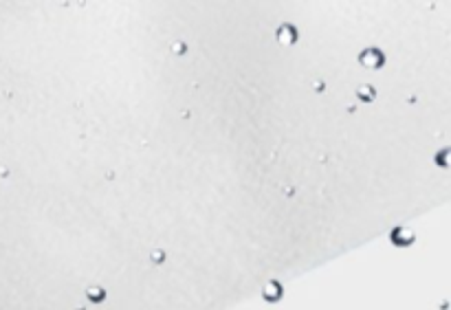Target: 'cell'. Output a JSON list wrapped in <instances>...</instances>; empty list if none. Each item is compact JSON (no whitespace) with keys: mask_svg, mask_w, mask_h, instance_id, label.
Here are the masks:
<instances>
[{"mask_svg":"<svg viewBox=\"0 0 451 310\" xmlns=\"http://www.w3.org/2000/svg\"><path fill=\"white\" fill-rule=\"evenodd\" d=\"M357 95L361 99H365V102H372V99L376 97V93H374V88H370V86H361V88L357 90Z\"/></svg>","mask_w":451,"mask_h":310,"instance_id":"6","label":"cell"},{"mask_svg":"<svg viewBox=\"0 0 451 310\" xmlns=\"http://www.w3.org/2000/svg\"><path fill=\"white\" fill-rule=\"evenodd\" d=\"M359 62H361L363 66L376 71V68H381L385 64V58H383V53H381L379 49H367V51H363V53L359 55Z\"/></svg>","mask_w":451,"mask_h":310,"instance_id":"1","label":"cell"},{"mask_svg":"<svg viewBox=\"0 0 451 310\" xmlns=\"http://www.w3.org/2000/svg\"><path fill=\"white\" fill-rule=\"evenodd\" d=\"M436 163L440 165V167H451V147L438 152V154H436Z\"/></svg>","mask_w":451,"mask_h":310,"instance_id":"5","label":"cell"},{"mask_svg":"<svg viewBox=\"0 0 451 310\" xmlns=\"http://www.w3.org/2000/svg\"><path fill=\"white\" fill-rule=\"evenodd\" d=\"M414 240H416V233L411 229H407V227H398V229L392 231V242L396 247H409Z\"/></svg>","mask_w":451,"mask_h":310,"instance_id":"2","label":"cell"},{"mask_svg":"<svg viewBox=\"0 0 451 310\" xmlns=\"http://www.w3.org/2000/svg\"><path fill=\"white\" fill-rule=\"evenodd\" d=\"M264 297L269 301H275V299H279L282 297V288H279V284L278 282H269L264 286Z\"/></svg>","mask_w":451,"mask_h":310,"instance_id":"4","label":"cell"},{"mask_svg":"<svg viewBox=\"0 0 451 310\" xmlns=\"http://www.w3.org/2000/svg\"><path fill=\"white\" fill-rule=\"evenodd\" d=\"M295 40H297V31L293 27H288V24H284L278 31V42H282V44H291Z\"/></svg>","mask_w":451,"mask_h":310,"instance_id":"3","label":"cell"}]
</instances>
